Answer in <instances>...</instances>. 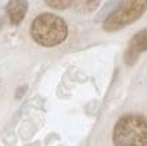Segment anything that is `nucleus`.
Wrapping results in <instances>:
<instances>
[{
    "mask_svg": "<svg viewBox=\"0 0 147 146\" xmlns=\"http://www.w3.org/2000/svg\"><path fill=\"white\" fill-rule=\"evenodd\" d=\"M30 34L35 43L43 48H54L66 41L69 27L63 18L53 12H43L31 22Z\"/></svg>",
    "mask_w": 147,
    "mask_h": 146,
    "instance_id": "nucleus-1",
    "label": "nucleus"
},
{
    "mask_svg": "<svg viewBox=\"0 0 147 146\" xmlns=\"http://www.w3.org/2000/svg\"><path fill=\"white\" fill-rule=\"evenodd\" d=\"M113 146H147V118L140 114L120 116L112 131Z\"/></svg>",
    "mask_w": 147,
    "mask_h": 146,
    "instance_id": "nucleus-2",
    "label": "nucleus"
},
{
    "mask_svg": "<svg viewBox=\"0 0 147 146\" xmlns=\"http://www.w3.org/2000/svg\"><path fill=\"white\" fill-rule=\"evenodd\" d=\"M147 11V0H120L102 22V29L107 33L119 31L140 19Z\"/></svg>",
    "mask_w": 147,
    "mask_h": 146,
    "instance_id": "nucleus-3",
    "label": "nucleus"
},
{
    "mask_svg": "<svg viewBox=\"0 0 147 146\" xmlns=\"http://www.w3.org/2000/svg\"><path fill=\"white\" fill-rule=\"evenodd\" d=\"M144 52H147V29L135 33L129 39V43L124 53V62L128 67L134 65L139 56Z\"/></svg>",
    "mask_w": 147,
    "mask_h": 146,
    "instance_id": "nucleus-4",
    "label": "nucleus"
},
{
    "mask_svg": "<svg viewBox=\"0 0 147 146\" xmlns=\"http://www.w3.org/2000/svg\"><path fill=\"white\" fill-rule=\"evenodd\" d=\"M27 10H28V0H8L5 11H7L11 24L18 26L24 19Z\"/></svg>",
    "mask_w": 147,
    "mask_h": 146,
    "instance_id": "nucleus-5",
    "label": "nucleus"
},
{
    "mask_svg": "<svg viewBox=\"0 0 147 146\" xmlns=\"http://www.w3.org/2000/svg\"><path fill=\"white\" fill-rule=\"evenodd\" d=\"M101 3V0H77L76 4L73 5L74 10L80 14H88L92 12L97 8Z\"/></svg>",
    "mask_w": 147,
    "mask_h": 146,
    "instance_id": "nucleus-6",
    "label": "nucleus"
},
{
    "mask_svg": "<svg viewBox=\"0 0 147 146\" xmlns=\"http://www.w3.org/2000/svg\"><path fill=\"white\" fill-rule=\"evenodd\" d=\"M76 1L77 0H45L46 5H49L50 8L53 10H59V11L73 7L76 4Z\"/></svg>",
    "mask_w": 147,
    "mask_h": 146,
    "instance_id": "nucleus-7",
    "label": "nucleus"
}]
</instances>
